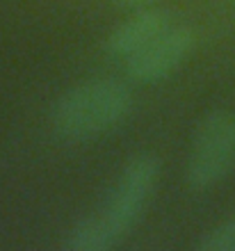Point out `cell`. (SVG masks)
<instances>
[{"instance_id":"obj_1","label":"cell","mask_w":235,"mask_h":251,"mask_svg":"<svg viewBox=\"0 0 235 251\" xmlns=\"http://www.w3.org/2000/svg\"><path fill=\"white\" fill-rule=\"evenodd\" d=\"M160 178V160L151 153L131 158L119 172L101 210L82 215L66 233V251H110L119 247L142 219Z\"/></svg>"},{"instance_id":"obj_2","label":"cell","mask_w":235,"mask_h":251,"mask_svg":"<svg viewBox=\"0 0 235 251\" xmlns=\"http://www.w3.org/2000/svg\"><path fill=\"white\" fill-rule=\"evenodd\" d=\"M135 105L131 85L119 78H89L69 87L52 105V130L66 142H89L121 126Z\"/></svg>"},{"instance_id":"obj_3","label":"cell","mask_w":235,"mask_h":251,"mask_svg":"<svg viewBox=\"0 0 235 251\" xmlns=\"http://www.w3.org/2000/svg\"><path fill=\"white\" fill-rule=\"evenodd\" d=\"M235 167V112L210 110L196 126L189 146L185 180L192 190L219 185Z\"/></svg>"},{"instance_id":"obj_4","label":"cell","mask_w":235,"mask_h":251,"mask_svg":"<svg viewBox=\"0 0 235 251\" xmlns=\"http://www.w3.org/2000/svg\"><path fill=\"white\" fill-rule=\"evenodd\" d=\"M196 46V32L187 25L171 23L164 32H160L153 41H149L142 50L124 62L126 75L132 82L153 85L169 78L178 66L187 60Z\"/></svg>"},{"instance_id":"obj_5","label":"cell","mask_w":235,"mask_h":251,"mask_svg":"<svg viewBox=\"0 0 235 251\" xmlns=\"http://www.w3.org/2000/svg\"><path fill=\"white\" fill-rule=\"evenodd\" d=\"M171 25V16L164 9H142L121 21L105 39V53L114 60L126 62L128 57L142 50L149 41Z\"/></svg>"},{"instance_id":"obj_6","label":"cell","mask_w":235,"mask_h":251,"mask_svg":"<svg viewBox=\"0 0 235 251\" xmlns=\"http://www.w3.org/2000/svg\"><path fill=\"white\" fill-rule=\"evenodd\" d=\"M196 251H235V217L224 219L203 233Z\"/></svg>"},{"instance_id":"obj_7","label":"cell","mask_w":235,"mask_h":251,"mask_svg":"<svg viewBox=\"0 0 235 251\" xmlns=\"http://www.w3.org/2000/svg\"><path fill=\"white\" fill-rule=\"evenodd\" d=\"M128 2H142V0H128Z\"/></svg>"}]
</instances>
